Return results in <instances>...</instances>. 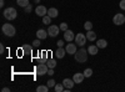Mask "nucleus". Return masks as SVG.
I'll list each match as a JSON object with an SVG mask.
<instances>
[{
  "instance_id": "f257e3e1",
  "label": "nucleus",
  "mask_w": 125,
  "mask_h": 92,
  "mask_svg": "<svg viewBox=\"0 0 125 92\" xmlns=\"http://www.w3.org/2000/svg\"><path fill=\"white\" fill-rule=\"evenodd\" d=\"M88 51L85 50V49H80L79 51H76L75 52V60L78 61L79 64H84V62H86L88 61Z\"/></svg>"
},
{
  "instance_id": "f03ea898",
  "label": "nucleus",
  "mask_w": 125,
  "mask_h": 92,
  "mask_svg": "<svg viewBox=\"0 0 125 92\" xmlns=\"http://www.w3.org/2000/svg\"><path fill=\"white\" fill-rule=\"evenodd\" d=\"M4 17L8 19L9 21H11V20H15L18 17V13H16V10L15 8H6L4 9Z\"/></svg>"
},
{
  "instance_id": "7ed1b4c3",
  "label": "nucleus",
  "mask_w": 125,
  "mask_h": 92,
  "mask_svg": "<svg viewBox=\"0 0 125 92\" xmlns=\"http://www.w3.org/2000/svg\"><path fill=\"white\" fill-rule=\"evenodd\" d=\"M1 30H3V34L9 36V37H13L16 34V30H15L14 25H11V24H4Z\"/></svg>"
},
{
  "instance_id": "20e7f679",
  "label": "nucleus",
  "mask_w": 125,
  "mask_h": 92,
  "mask_svg": "<svg viewBox=\"0 0 125 92\" xmlns=\"http://www.w3.org/2000/svg\"><path fill=\"white\" fill-rule=\"evenodd\" d=\"M113 23L115 24V25H118V26L123 25V24L125 23V16H124V14H120V13L115 14V15H114V17H113Z\"/></svg>"
},
{
  "instance_id": "39448f33",
  "label": "nucleus",
  "mask_w": 125,
  "mask_h": 92,
  "mask_svg": "<svg viewBox=\"0 0 125 92\" xmlns=\"http://www.w3.org/2000/svg\"><path fill=\"white\" fill-rule=\"evenodd\" d=\"M59 33H60V26L58 25H50L48 27V34L51 37H55L56 35H59Z\"/></svg>"
},
{
  "instance_id": "423d86ee",
  "label": "nucleus",
  "mask_w": 125,
  "mask_h": 92,
  "mask_svg": "<svg viewBox=\"0 0 125 92\" xmlns=\"http://www.w3.org/2000/svg\"><path fill=\"white\" fill-rule=\"evenodd\" d=\"M48 71H49V66H48L46 64H44V62H41L40 65L36 66V74L40 75V76L48 74Z\"/></svg>"
},
{
  "instance_id": "0eeeda50",
  "label": "nucleus",
  "mask_w": 125,
  "mask_h": 92,
  "mask_svg": "<svg viewBox=\"0 0 125 92\" xmlns=\"http://www.w3.org/2000/svg\"><path fill=\"white\" fill-rule=\"evenodd\" d=\"M86 35H84V34H81V33H79L76 36H75V44H78L79 46H84L85 44H86Z\"/></svg>"
},
{
  "instance_id": "6e6552de",
  "label": "nucleus",
  "mask_w": 125,
  "mask_h": 92,
  "mask_svg": "<svg viewBox=\"0 0 125 92\" xmlns=\"http://www.w3.org/2000/svg\"><path fill=\"white\" fill-rule=\"evenodd\" d=\"M35 14L38 15V16H45V15H48V10H46V8L44 6V5H38L36 6V9H35Z\"/></svg>"
},
{
  "instance_id": "1a4fd4ad",
  "label": "nucleus",
  "mask_w": 125,
  "mask_h": 92,
  "mask_svg": "<svg viewBox=\"0 0 125 92\" xmlns=\"http://www.w3.org/2000/svg\"><path fill=\"white\" fill-rule=\"evenodd\" d=\"M65 50H66V54H68V55H75V52L78 51L76 44H68V45L65 46Z\"/></svg>"
},
{
  "instance_id": "9d476101",
  "label": "nucleus",
  "mask_w": 125,
  "mask_h": 92,
  "mask_svg": "<svg viewBox=\"0 0 125 92\" xmlns=\"http://www.w3.org/2000/svg\"><path fill=\"white\" fill-rule=\"evenodd\" d=\"M64 40L65 41H68V42H71L73 40H75V35H74V33L71 31V30H66V31H64Z\"/></svg>"
},
{
  "instance_id": "9b49d317",
  "label": "nucleus",
  "mask_w": 125,
  "mask_h": 92,
  "mask_svg": "<svg viewBox=\"0 0 125 92\" xmlns=\"http://www.w3.org/2000/svg\"><path fill=\"white\" fill-rule=\"evenodd\" d=\"M62 85H64V87L65 88H73L74 87V85H75V81L73 80V78H64L62 80Z\"/></svg>"
},
{
  "instance_id": "f8f14e48",
  "label": "nucleus",
  "mask_w": 125,
  "mask_h": 92,
  "mask_svg": "<svg viewBox=\"0 0 125 92\" xmlns=\"http://www.w3.org/2000/svg\"><path fill=\"white\" fill-rule=\"evenodd\" d=\"M84 78H85L84 72H83V74L78 72V74H74V76H73V80L75 81V84H81L83 81H84Z\"/></svg>"
},
{
  "instance_id": "ddd939ff",
  "label": "nucleus",
  "mask_w": 125,
  "mask_h": 92,
  "mask_svg": "<svg viewBox=\"0 0 125 92\" xmlns=\"http://www.w3.org/2000/svg\"><path fill=\"white\" fill-rule=\"evenodd\" d=\"M48 31H45L44 29H39L38 31H36V37L38 39H40V40H45L46 37H48Z\"/></svg>"
},
{
  "instance_id": "4468645a",
  "label": "nucleus",
  "mask_w": 125,
  "mask_h": 92,
  "mask_svg": "<svg viewBox=\"0 0 125 92\" xmlns=\"http://www.w3.org/2000/svg\"><path fill=\"white\" fill-rule=\"evenodd\" d=\"M65 54H66V50L64 47H58L56 51H55V56L58 59H62V57L65 56Z\"/></svg>"
},
{
  "instance_id": "2eb2a0df",
  "label": "nucleus",
  "mask_w": 125,
  "mask_h": 92,
  "mask_svg": "<svg viewBox=\"0 0 125 92\" xmlns=\"http://www.w3.org/2000/svg\"><path fill=\"white\" fill-rule=\"evenodd\" d=\"M88 52H89L90 55H93V56H95V55H98V52H99V47H98L96 45H90V46L88 47Z\"/></svg>"
},
{
  "instance_id": "dca6fc26",
  "label": "nucleus",
  "mask_w": 125,
  "mask_h": 92,
  "mask_svg": "<svg viewBox=\"0 0 125 92\" xmlns=\"http://www.w3.org/2000/svg\"><path fill=\"white\" fill-rule=\"evenodd\" d=\"M48 15L53 19V17H58V15H59V11H58V9L56 8H50L49 10H48Z\"/></svg>"
},
{
  "instance_id": "f3484780",
  "label": "nucleus",
  "mask_w": 125,
  "mask_h": 92,
  "mask_svg": "<svg viewBox=\"0 0 125 92\" xmlns=\"http://www.w3.org/2000/svg\"><path fill=\"white\" fill-rule=\"evenodd\" d=\"M86 39L89 40V41H95L96 40V34L93 31V30H89L88 34H86Z\"/></svg>"
},
{
  "instance_id": "a211bd4d",
  "label": "nucleus",
  "mask_w": 125,
  "mask_h": 92,
  "mask_svg": "<svg viewBox=\"0 0 125 92\" xmlns=\"http://www.w3.org/2000/svg\"><path fill=\"white\" fill-rule=\"evenodd\" d=\"M96 46L99 49H105V47H108V41H106V40H104V39H100V40H98Z\"/></svg>"
},
{
  "instance_id": "6ab92c4d",
  "label": "nucleus",
  "mask_w": 125,
  "mask_h": 92,
  "mask_svg": "<svg viewBox=\"0 0 125 92\" xmlns=\"http://www.w3.org/2000/svg\"><path fill=\"white\" fill-rule=\"evenodd\" d=\"M21 50H23V52L24 54H28V55H30V54H33V45H24L23 47H21Z\"/></svg>"
},
{
  "instance_id": "aec40b11",
  "label": "nucleus",
  "mask_w": 125,
  "mask_h": 92,
  "mask_svg": "<svg viewBox=\"0 0 125 92\" xmlns=\"http://www.w3.org/2000/svg\"><path fill=\"white\" fill-rule=\"evenodd\" d=\"M36 91L38 92H48L49 91V86L46 85H40V86H38V88H36Z\"/></svg>"
},
{
  "instance_id": "412c9836",
  "label": "nucleus",
  "mask_w": 125,
  "mask_h": 92,
  "mask_svg": "<svg viewBox=\"0 0 125 92\" xmlns=\"http://www.w3.org/2000/svg\"><path fill=\"white\" fill-rule=\"evenodd\" d=\"M16 4L21 8H25L29 5V0H16Z\"/></svg>"
},
{
  "instance_id": "4be33fe9",
  "label": "nucleus",
  "mask_w": 125,
  "mask_h": 92,
  "mask_svg": "<svg viewBox=\"0 0 125 92\" xmlns=\"http://www.w3.org/2000/svg\"><path fill=\"white\" fill-rule=\"evenodd\" d=\"M46 64H48L49 68H54V67L56 66V61H55L54 59H51V60H48V61H46Z\"/></svg>"
},
{
  "instance_id": "5701e85b",
  "label": "nucleus",
  "mask_w": 125,
  "mask_h": 92,
  "mask_svg": "<svg viewBox=\"0 0 125 92\" xmlns=\"http://www.w3.org/2000/svg\"><path fill=\"white\" fill-rule=\"evenodd\" d=\"M54 90H55V92H62V91L65 90V87H64V85H62V84H58V85H55Z\"/></svg>"
},
{
  "instance_id": "b1692460",
  "label": "nucleus",
  "mask_w": 125,
  "mask_h": 92,
  "mask_svg": "<svg viewBox=\"0 0 125 92\" xmlns=\"http://www.w3.org/2000/svg\"><path fill=\"white\" fill-rule=\"evenodd\" d=\"M50 23H51V17H50L49 15H45V16H43V24L48 25V24H50Z\"/></svg>"
},
{
  "instance_id": "393cba45",
  "label": "nucleus",
  "mask_w": 125,
  "mask_h": 92,
  "mask_svg": "<svg viewBox=\"0 0 125 92\" xmlns=\"http://www.w3.org/2000/svg\"><path fill=\"white\" fill-rule=\"evenodd\" d=\"M84 75H85V77H91L93 76V70L91 68H85Z\"/></svg>"
},
{
  "instance_id": "a878e982",
  "label": "nucleus",
  "mask_w": 125,
  "mask_h": 92,
  "mask_svg": "<svg viewBox=\"0 0 125 92\" xmlns=\"http://www.w3.org/2000/svg\"><path fill=\"white\" fill-rule=\"evenodd\" d=\"M84 27H85L86 31H89V30H93V24H91L90 21H86V23L84 24Z\"/></svg>"
},
{
  "instance_id": "bb28decb",
  "label": "nucleus",
  "mask_w": 125,
  "mask_h": 92,
  "mask_svg": "<svg viewBox=\"0 0 125 92\" xmlns=\"http://www.w3.org/2000/svg\"><path fill=\"white\" fill-rule=\"evenodd\" d=\"M46 85L49 86V88H53V87H55V81L51 78V80H49L48 82H46Z\"/></svg>"
},
{
  "instance_id": "cd10ccee",
  "label": "nucleus",
  "mask_w": 125,
  "mask_h": 92,
  "mask_svg": "<svg viewBox=\"0 0 125 92\" xmlns=\"http://www.w3.org/2000/svg\"><path fill=\"white\" fill-rule=\"evenodd\" d=\"M31 44H33V47H39V46L41 45V42H40V39H36V40H34V41L31 42Z\"/></svg>"
},
{
  "instance_id": "c85d7f7f",
  "label": "nucleus",
  "mask_w": 125,
  "mask_h": 92,
  "mask_svg": "<svg viewBox=\"0 0 125 92\" xmlns=\"http://www.w3.org/2000/svg\"><path fill=\"white\" fill-rule=\"evenodd\" d=\"M60 30H62V31H66V30H68V24H66V23H61V24H60Z\"/></svg>"
},
{
  "instance_id": "c756f323",
  "label": "nucleus",
  "mask_w": 125,
  "mask_h": 92,
  "mask_svg": "<svg viewBox=\"0 0 125 92\" xmlns=\"http://www.w3.org/2000/svg\"><path fill=\"white\" fill-rule=\"evenodd\" d=\"M24 9H25V13H26V14H29V13L31 11V10H33V6H31V4H29V5H28V6H25Z\"/></svg>"
},
{
  "instance_id": "7c9ffc66",
  "label": "nucleus",
  "mask_w": 125,
  "mask_h": 92,
  "mask_svg": "<svg viewBox=\"0 0 125 92\" xmlns=\"http://www.w3.org/2000/svg\"><path fill=\"white\" fill-rule=\"evenodd\" d=\"M119 6H120L121 10H125V0H121L120 4H119Z\"/></svg>"
},
{
  "instance_id": "2f4dec72",
  "label": "nucleus",
  "mask_w": 125,
  "mask_h": 92,
  "mask_svg": "<svg viewBox=\"0 0 125 92\" xmlns=\"http://www.w3.org/2000/svg\"><path fill=\"white\" fill-rule=\"evenodd\" d=\"M64 46V41H62V40H59L58 41V47H62Z\"/></svg>"
},
{
  "instance_id": "473e14b6",
  "label": "nucleus",
  "mask_w": 125,
  "mask_h": 92,
  "mask_svg": "<svg viewBox=\"0 0 125 92\" xmlns=\"http://www.w3.org/2000/svg\"><path fill=\"white\" fill-rule=\"evenodd\" d=\"M48 75L53 76V75H54V68H49V71H48Z\"/></svg>"
},
{
  "instance_id": "72a5a7b5",
  "label": "nucleus",
  "mask_w": 125,
  "mask_h": 92,
  "mask_svg": "<svg viewBox=\"0 0 125 92\" xmlns=\"http://www.w3.org/2000/svg\"><path fill=\"white\" fill-rule=\"evenodd\" d=\"M0 54H4V45H0Z\"/></svg>"
},
{
  "instance_id": "f704fd0d",
  "label": "nucleus",
  "mask_w": 125,
  "mask_h": 92,
  "mask_svg": "<svg viewBox=\"0 0 125 92\" xmlns=\"http://www.w3.org/2000/svg\"><path fill=\"white\" fill-rule=\"evenodd\" d=\"M1 91H3V92H9V91H10V88H9V87H4Z\"/></svg>"
},
{
  "instance_id": "c9c22d12",
  "label": "nucleus",
  "mask_w": 125,
  "mask_h": 92,
  "mask_svg": "<svg viewBox=\"0 0 125 92\" xmlns=\"http://www.w3.org/2000/svg\"><path fill=\"white\" fill-rule=\"evenodd\" d=\"M4 5H5L4 0H0V6H1V8H4Z\"/></svg>"
},
{
  "instance_id": "e433bc0d",
  "label": "nucleus",
  "mask_w": 125,
  "mask_h": 92,
  "mask_svg": "<svg viewBox=\"0 0 125 92\" xmlns=\"http://www.w3.org/2000/svg\"><path fill=\"white\" fill-rule=\"evenodd\" d=\"M39 1H40V0H35V3H36V4H38V3H39Z\"/></svg>"
}]
</instances>
